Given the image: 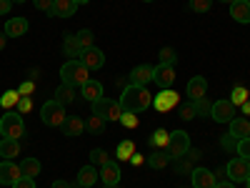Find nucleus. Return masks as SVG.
<instances>
[{
    "mask_svg": "<svg viewBox=\"0 0 250 188\" xmlns=\"http://www.w3.org/2000/svg\"><path fill=\"white\" fill-rule=\"evenodd\" d=\"M120 103V108L123 113H143V111H148L153 106V95L148 93V88H143V86H125V91L120 93L118 98Z\"/></svg>",
    "mask_w": 250,
    "mask_h": 188,
    "instance_id": "nucleus-1",
    "label": "nucleus"
},
{
    "mask_svg": "<svg viewBox=\"0 0 250 188\" xmlns=\"http://www.w3.org/2000/svg\"><path fill=\"white\" fill-rule=\"evenodd\" d=\"M90 70L83 66V63L78 60V58H70V60H65L60 66V78H62V83H68V86H85V83L90 80V75H88Z\"/></svg>",
    "mask_w": 250,
    "mask_h": 188,
    "instance_id": "nucleus-2",
    "label": "nucleus"
},
{
    "mask_svg": "<svg viewBox=\"0 0 250 188\" xmlns=\"http://www.w3.org/2000/svg\"><path fill=\"white\" fill-rule=\"evenodd\" d=\"M25 136V120L18 111H5V116L0 118V138H15L20 141Z\"/></svg>",
    "mask_w": 250,
    "mask_h": 188,
    "instance_id": "nucleus-3",
    "label": "nucleus"
},
{
    "mask_svg": "<svg viewBox=\"0 0 250 188\" xmlns=\"http://www.w3.org/2000/svg\"><path fill=\"white\" fill-rule=\"evenodd\" d=\"M40 120L50 128H60L62 123H65V106H62L60 100H45V106L40 108Z\"/></svg>",
    "mask_w": 250,
    "mask_h": 188,
    "instance_id": "nucleus-4",
    "label": "nucleus"
},
{
    "mask_svg": "<svg viewBox=\"0 0 250 188\" xmlns=\"http://www.w3.org/2000/svg\"><path fill=\"white\" fill-rule=\"evenodd\" d=\"M90 111L93 116H100L103 120H120L123 116V108H120V103L118 100H110V98H98L95 103H90Z\"/></svg>",
    "mask_w": 250,
    "mask_h": 188,
    "instance_id": "nucleus-5",
    "label": "nucleus"
},
{
    "mask_svg": "<svg viewBox=\"0 0 250 188\" xmlns=\"http://www.w3.org/2000/svg\"><path fill=\"white\" fill-rule=\"evenodd\" d=\"M190 148H193V145H190V136H188L185 131H173L170 133V141H168V148H165V151H168L170 161H178Z\"/></svg>",
    "mask_w": 250,
    "mask_h": 188,
    "instance_id": "nucleus-6",
    "label": "nucleus"
},
{
    "mask_svg": "<svg viewBox=\"0 0 250 188\" xmlns=\"http://www.w3.org/2000/svg\"><path fill=\"white\" fill-rule=\"evenodd\" d=\"M178 103H180V95H178L173 88H163L158 95H153V108H155L158 113H168V111H173Z\"/></svg>",
    "mask_w": 250,
    "mask_h": 188,
    "instance_id": "nucleus-7",
    "label": "nucleus"
},
{
    "mask_svg": "<svg viewBox=\"0 0 250 188\" xmlns=\"http://www.w3.org/2000/svg\"><path fill=\"white\" fill-rule=\"evenodd\" d=\"M228 178H230L233 183H245V178L250 176V163L245 158H233V161H228V168H225Z\"/></svg>",
    "mask_w": 250,
    "mask_h": 188,
    "instance_id": "nucleus-8",
    "label": "nucleus"
},
{
    "mask_svg": "<svg viewBox=\"0 0 250 188\" xmlns=\"http://www.w3.org/2000/svg\"><path fill=\"white\" fill-rule=\"evenodd\" d=\"M210 118L215 123H230L235 118V106L230 103V98H223V100H215L213 103V111H210Z\"/></svg>",
    "mask_w": 250,
    "mask_h": 188,
    "instance_id": "nucleus-9",
    "label": "nucleus"
},
{
    "mask_svg": "<svg viewBox=\"0 0 250 188\" xmlns=\"http://www.w3.org/2000/svg\"><path fill=\"white\" fill-rule=\"evenodd\" d=\"M20 178H23L20 163H15V161H0V186H13Z\"/></svg>",
    "mask_w": 250,
    "mask_h": 188,
    "instance_id": "nucleus-10",
    "label": "nucleus"
},
{
    "mask_svg": "<svg viewBox=\"0 0 250 188\" xmlns=\"http://www.w3.org/2000/svg\"><path fill=\"white\" fill-rule=\"evenodd\" d=\"M153 83H158L160 91L163 88H173V83H175V68L168 66V63H158V66L153 68Z\"/></svg>",
    "mask_w": 250,
    "mask_h": 188,
    "instance_id": "nucleus-11",
    "label": "nucleus"
},
{
    "mask_svg": "<svg viewBox=\"0 0 250 188\" xmlns=\"http://www.w3.org/2000/svg\"><path fill=\"white\" fill-rule=\"evenodd\" d=\"M78 60H80L88 70H100V68H103V63H105V53L93 46V48H85V50H83Z\"/></svg>",
    "mask_w": 250,
    "mask_h": 188,
    "instance_id": "nucleus-12",
    "label": "nucleus"
},
{
    "mask_svg": "<svg viewBox=\"0 0 250 188\" xmlns=\"http://www.w3.org/2000/svg\"><path fill=\"white\" fill-rule=\"evenodd\" d=\"M190 183H193V188H215L218 178L210 168H200L198 165V168L190 171Z\"/></svg>",
    "mask_w": 250,
    "mask_h": 188,
    "instance_id": "nucleus-13",
    "label": "nucleus"
},
{
    "mask_svg": "<svg viewBox=\"0 0 250 188\" xmlns=\"http://www.w3.org/2000/svg\"><path fill=\"white\" fill-rule=\"evenodd\" d=\"M120 178H123V173H120V165H118V163L108 161L105 165H100V181H103V186H105V188L118 186Z\"/></svg>",
    "mask_w": 250,
    "mask_h": 188,
    "instance_id": "nucleus-14",
    "label": "nucleus"
},
{
    "mask_svg": "<svg viewBox=\"0 0 250 188\" xmlns=\"http://www.w3.org/2000/svg\"><path fill=\"white\" fill-rule=\"evenodd\" d=\"M153 80V66H145V63H143V66H135L133 70H130V83H133V86H148V83Z\"/></svg>",
    "mask_w": 250,
    "mask_h": 188,
    "instance_id": "nucleus-15",
    "label": "nucleus"
},
{
    "mask_svg": "<svg viewBox=\"0 0 250 188\" xmlns=\"http://www.w3.org/2000/svg\"><path fill=\"white\" fill-rule=\"evenodd\" d=\"M208 93V80L203 75H193L188 80V98L190 100H198V98H205Z\"/></svg>",
    "mask_w": 250,
    "mask_h": 188,
    "instance_id": "nucleus-16",
    "label": "nucleus"
},
{
    "mask_svg": "<svg viewBox=\"0 0 250 188\" xmlns=\"http://www.w3.org/2000/svg\"><path fill=\"white\" fill-rule=\"evenodd\" d=\"M60 131H62V136H68V138L83 136V131H85V120H80L78 116H68L65 123L60 125Z\"/></svg>",
    "mask_w": 250,
    "mask_h": 188,
    "instance_id": "nucleus-17",
    "label": "nucleus"
},
{
    "mask_svg": "<svg viewBox=\"0 0 250 188\" xmlns=\"http://www.w3.org/2000/svg\"><path fill=\"white\" fill-rule=\"evenodd\" d=\"M230 15H233L235 23L248 25L250 23V0H235V3L230 5Z\"/></svg>",
    "mask_w": 250,
    "mask_h": 188,
    "instance_id": "nucleus-18",
    "label": "nucleus"
},
{
    "mask_svg": "<svg viewBox=\"0 0 250 188\" xmlns=\"http://www.w3.org/2000/svg\"><path fill=\"white\" fill-rule=\"evenodd\" d=\"M198 161H200V151H198V148H190L183 158L175 161V171H178V173H190L193 165H195Z\"/></svg>",
    "mask_w": 250,
    "mask_h": 188,
    "instance_id": "nucleus-19",
    "label": "nucleus"
},
{
    "mask_svg": "<svg viewBox=\"0 0 250 188\" xmlns=\"http://www.w3.org/2000/svg\"><path fill=\"white\" fill-rule=\"evenodd\" d=\"M28 28H30V25H28L25 18H10L8 23H5V30H3V33H5L8 38H20V35L28 33Z\"/></svg>",
    "mask_w": 250,
    "mask_h": 188,
    "instance_id": "nucleus-20",
    "label": "nucleus"
},
{
    "mask_svg": "<svg viewBox=\"0 0 250 188\" xmlns=\"http://www.w3.org/2000/svg\"><path fill=\"white\" fill-rule=\"evenodd\" d=\"M78 10V3L75 0H55L53 3V18H73Z\"/></svg>",
    "mask_w": 250,
    "mask_h": 188,
    "instance_id": "nucleus-21",
    "label": "nucleus"
},
{
    "mask_svg": "<svg viewBox=\"0 0 250 188\" xmlns=\"http://www.w3.org/2000/svg\"><path fill=\"white\" fill-rule=\"evenodd\" d=\"M100 178V173L95 171V165L90 163V165H83V168L78 171V178H75V183L80 186V188H90L95 181Z\"/></svg>",
    "mask_w": 250,
    "mask_h": 188,
    "instance_id": "nucleus-22",
    "label": "nucleus"
},
{
    "mask_svg": "<svg viewBox=\"0 0 250 188\" xmlns=\"http://www.w3.org/2000/svg\"><path fill=\"white\" fill-rule=\"evenodd\" d=\"M80 95L85 98L88 103H95L98 98H103V83L90 78V80L85 83V86H80Z\"/></svg>",
    "mask_w": 250,
    "mask_h": 188,
    "instance_id": "nucleus-23",
    "label": "nucleus"
},
{
    "mask_svg": "<svg viewBox=\"0 0 250 188\" xmlns=\"http://www.w3.org/2000/svg\"><path fill=\"white\" fill-rule=\"evenodd\" d=\"M18 153H20V141H15V138H0V156H3V161H13Z\"/></svg>",
    "mask_w": 250,
    "mask_h": 188,
    "instance_id": "nucleus-24",
    "label": "nucleus"
},
{
    "mask_svg": "<svg viewBox=\"0 0 250 188\" xmlns=\"http://www.w3.org/2000/svg\"><path fill=\"white\" fill-rule=\"evenodd\" d=\"M228 125H230V131H228V133L235 136L238 141L250 136V120H248V118H238V116H235V118H233L230 123H228Z\"/></svg>",
    "mask_w": 250,
    "mask_h": 188,
    "instance_id": "nucleus-25",
    "label": "nucleus"
},
{
    "mask_svg": "<svg viewBox=\"0 0 250 188\" xmlns=\"http://www.w3.org/2000/svg\"><path fill=\"white\" fill-rule=\"evenodd\" d=\"M75 86H68V83H60V86L55 88V100H60L62 106H68V103L75 100Z\"/></svg>",
    "mask_w": 250,
    "mask_h": 188,
    "instance_id": "nucleus-26",
    "label": "nucleus"
},
{
    "mask_svg": "<svg viewBox=\"0 0 250 188\" xmlns=\"http://www.w3.org/2000/svg\"><path fill=\"white\" fill-rule=\"evenodd\" d=\"M62 53H65V55H70V58H80V53H83V46H80L78 35H65V40H62Z\"/></svg>",
    "mask_w": 250,
    "mask_h": 188,
    "instance_id": "nucleus-27",
    "label": "nucleus"
},
{
    "mask_svg": "<svg viewBox=\"0 0 250 188\" xmlns=\"http://www.w3.org/2000/svg\"><path fill=\"white\" fill-rule=\"evenodd\" d=\"M133 153H135V143H133V141H120V143H118V151H115V158H118L120 163H125V161H130V158H133Z\"/></svg>",
    "mask_w": 250,
    "mask_h": 188,
    "instance_id": "nucleus-28",
    "label": "nucleus"
},
{
    "mask_svg": "<svg viewBox=\"0 0 250 188\" xmlns=\"http://www.w3.org/2000/svg\"><path fill=\"white\" fill-rule=\"evenodd\" d=\"M168 141H170V133L165 131V128H158L148 138V145H150V148H168Z\"/></svg>",
    "mask_w": 250,
    "mask_h": 188,
    "instance_id": "nucleus-29",
    "label": "nucleus"
},
{
    "mask_svg": "<svg viewBox=\"0 0 250 188\" xmlns=\"http://www.w3.org/2000/svg\"><path fill=\"white\" fill-rule=\"evenodd\" d=\"M168 163H170V156H165V151H153L148 156V165H150V168H155V171L165 168Z\"/></svg>",
    "mask_w": 250,
    "mask_h": 188,
    "instance_id": "nucleus-30",
    "label": "nucleus"
},
{
    "mask_svg": "<svg viewBox=\"0 0 250 188\" xmlns=\"http://www.w3.org/2000/svg\"><path fill=\"white\" fill-rule=\"evenodd\" d=\"M20 171H23L25 178H35L40 173V161L38 158H25L23 163H20Z\"/></svg>",
    "mask_w": 250,
    "mask_h": 188,
    "instance_id": "nucleus-31",
    "label": "nucleus"
},
{
    "mask_svg": "<svg viewBox=\"0 0 250 188\" xmlns=\"http://www.w3.org/2000/svg\"><path fill=\"white\" fill-rule=\"evenodd\" d=\"M18 100H20V93L18 91H5L3 95H0V106H3L5 111H13L18 106Z\"/></svg>",
    "mask_w": 250,
    "mask_h": 188,
    "instance_id": "nucleus-32",
    "label": "nucleus"
},
{
    "mask_svg": "<svg viewBox=\"0 0 250 188\" xmlns=\"http://www.w3.org/2000/svg\"><path fill=\"white\" fill-rule=\"evenodd\" d=\"M85 131H90V133H103V131H105V120H103L100 116H90V118L85 120Z\"/></svg>",
    "mask_w": 250,
    "mask_h": 188,
    "instance_id": "nucleus-33",
    "label": "nucleus"
},
{
    "mask_svg": "<svg viewBox=\"0 0 250 188\" xmlns=\"http://www.w3.org/2000/svg\"><path fill=\"white\" fill-rule=\"evenodd\" d=\"M248 98H250V93H248V88H243V86H235L233 93H230V103H233V106H243Z\"/></svg>",
    "mask_w": 250,
    "mask_h": 188,
    "instance_id": "nucleus-34",
    "label": "nucleus"
},
{
    "mask_svg": "<svg viewBox=\"0 0 250 188\" xmlns=\"http://www.w3.org/2000/svg\"><path fill=\"white\" fill-rule=\"evenodd\" d=\"M193 106H195V113H198V116H210V111H213V103L208 100V98L193 100Z\"/></svg>",
    "mask_w": 250,
    "mask_h": 188,
    "instance_id": "nucleus-35",
    "label": "nucleus"
},
{
    "mask_svg": "<svg viewBox=\"0 0 250 188\" xmlns=\"http://www.w3.org/2000/svg\"><path fill=\"white\" fill-rule=\"evenodd\" d=\"M78 40H80V46H83V50H85V48H93V43H95V35H93V30H88V28H83V30L78 33Z\"/></svg>",
    "mask_w": 250,
    "mask_h": 188,
    "instance_id": "nucleus-36",
    "label": "nucleus"
},
{
    "mask_svg": "<svg viewBox=\"0 0 250 188\" xmlns=\"http://www.w3.org/2000/svg\"><path fill=\"white\" fill-rule=\"evenodd\" d=\"M108 161H110V158H108V153L103 151V148H93V151H90V163H93V165H105Z\"/></svg>",
    "mask_w": 250,
    "mask_h": 188,
    "instance_id": "nucleus-37",
    "label": "nucleus"
},
{
    "mask_svg": "<svg viewBox=\"0 0 250 188\" xmlns=\"http://www.w3.org/2000/svg\"><path fill=\"white\" fill-rule=\"evenodd\" d=\"M118 123H123L125 128H138V125H140V118H138V113H123Z\"/></svg>",
    "mask_w": 250,
    "mask_h": 188,
    "instance_id": "nucleus-38",
    "label": "nucleus"
},
{
    "mask_svg": "<svg viewBox=\"0 0 250 188\" xmlns=\"http://www.w3.org/2000/svg\"><path fill=\"white\" fill-rule=\"evenodd\" d=\"M220 148H225L228 153H235V148H238V138L230 136V133L223 136V138H220Z\"/></svg>",
    "mask_w": 250,
    "mask_h": 188,
    "instance_id": "nucleus-39",
    "label": "nucleus"
},
{
    "mask_svg": "<svg viewBox=\"0 0 250 188\" xmlns=\"http://www.w3.org/2000/svg\"><path fill=\"white\" fill-rule=\"evenodd\" d=\"M235 153H238L240 158L250 161V136H248V138H240V141H238V148H235Z\"/></svg>",
    "mask_w": 250,
    "mask_h": 188,
    "instance_id": "nucleus-40",
    "label": "nucleus"
},
{
    "mask_svg": "<svg viewBox=\"0 0 250 188\" xmlns=\"http://www.w3.org/2000/svg\"><path fill=\"white\" fill-rule=\"evenodd\" d=\"M188 3H190V10H195V13H208L213 0H188Z\"/></svg>",
    "mask_w": 250,
    "mask_h": 188,
    "instance_id": "nucleus-41",
    "label": "nucleus"
},
{
    "mask_svg": "<svg viewBox=\"0 0 250 188\" xmlns=\"http://www.w3.org/2000/svg\"><path fill=\"white\" fill-rule=\"evenodd\" d=\"M30 111H33V98H30V95H20V100H18V113L25 116V113H30Z\"/></svg>",
    "mask_w": 250,
    "mask_h": 188,
    "instance_id": "nucleus-42",
    "label": "nucleus"
},
{
    "mask_svg": "<svg viewBox=\"0 0 250 188\" xmlns=\"http://www.w3.org/2000/svg\"><path fill=\"white\" fill-rule=\"evenodd\" d=\"M160 63H168V66H173V63L178 60V55H175V50L173 48H160Z\"/></svg>",
    "mask_w": 250,
    "mask_h": 188,
    "instance_id": "nucleus-43",
    "label": "nucleus"
},
{
    "mask_svg": "<svg viewBox=\"0 0 250 188\" xmlns=\"http://www.w3.org/2000/svg\"><path fill=\"white\" fill-rule=\"evenodd\" d=\"M180 118H183V120H193V118H198V113H195V106H193V103H185V106L180 108Z\"/></svg>",
    "mask_w": 250,
    "mask_h": 188,
    "instance_id": "nucleus-44",
    "label": "nucleus"
},
{
    "mask_svg": "<svg viewBox=\"0 0 250 188\" xmlns=\"http://www.w3.org/2000/svg\"><path fill=\"white\" fill-rule=\"evenodd\" d=\"M18 93H20V95H33V93H35V80H23V83L18 86Z\"/></svg>",
    "mask_w": 250,
    "mask_h": 188,
    "instance_id": "nucleus-45",
    "label": "nucleus"
},
{
    "mask_svg": "<svg viewBox=\"0 0 250 188\" xmlns=\"http://www.w3.org/2000/svg\"><path fill=\"white\" fill-rule=\"evenodd\" d=\"M53 3H55V0H33V5L38 8V10H43V13H53Z\"/></svg>",
    "mask_w": 250,
    "mask_h": 188,
    "instance_id": "nucleus-46",
    "label": "nucleus"
},
{
    "mask_svg": "<svg viewBox=\"0 0 250 188\" xmlns=\"http://www.w3.org/2000/svg\"><path fill=\"white\" fill-rule=\"evenodd\" d=\"M10 188H35V178H25V176H23L18 183H13Z\"/></svg>",
    "mask_w": 250,
    "mask_h": 188,
    "instance_id": "nucleus-47",
    "label": "nucleus"
},
{
    "mask_svg": "<svg viewBox=\"0 0 250 188\" xmlns=\"http://www.w3.org/2000/svg\"><path fill=\"white\" fill-rule=\"evenodd\" d=\"M13 8V0H0V15H8Z\"/></svg>",
    "mask_w": 250,
    "mask_h": 188,
    "instance_id": "nucleus-48",
    "label": "nucleus"
},
{
    "mask_svg": "<svg viewBox=\"0 0 250 188\" xmlns=\"http://www.w3.org/2000/svg\"><path fill=\"white\" fill-rule=\"evenodd\" d=\"M53 188H80L78 183H68V181H53Z\"/></svg>",
    "mask_w": 250,
    "mask_h": 188,
    "instance_id": "nucleus-49",
    "label": "nucleus"
},
{
    "mask_svg": "<svg viewBox=\"0 0 250 188\" xmlns=\"http://www.w3.org/2000/svg\"><path fill=\"white\" fill-rule=\"evenodd\" d=\"M130 163L135 165V168H140V165L145 163V156H140V153H133V158H130Z\"/></svg>",
    "mask_w": 250,
    "mask_h": 188,
    "instance_id": "nucleus-50",
    "label": "nucleus"
},
{
    "mask_svg": "<svg viewBox=\"0 0 250 188\" xmlns=\"http://www.w3.org/2000/svg\"><path fill=\"white\" fill-rule=\"evenodd\" d=\"M215 188H235V183H233V181H218Z\"/></svg>",
    "mask_w": 250,
    "mask_h": 188,
    "instance_id": "nucleus-51",
    "label": "nucleus"
},
{
    "mask_svg": "<svg viewBox=\"0 0 250 188\" xmlns=\"http://www.w3.org/2000/svg\"><path fill=\"white\" fill-rule=\"evenodd\" d=\"M243 113H248V116H250V98L243 103Z\"/></svg>",
    "mask_w": 250,
    "mask_h": 188,
    "instance_id": "nucleus-52",
    "label": "nucleus"
},
{
    "mask_svg": "<svg viewBox=\"0 0 250 188\" xmlns=\"http://www.w3.org/2000/svg\"><path fill=\"white\" fill-rule=\"evenodd\" d=\"M5 38H8L5 33H0V50H3V48H5Z\"/></svg>",
    "mask_w": 250,
    "mask_h": 188,
    "instance_id": "nucleus-53",
    "label": "nucleus"
},
{
    "mask_svg": "<svg viewBox=\"0 0 250 188\" xmlns=\"http://www.w3.org/2000/svg\"><path fill=\"white\" fill-rule=\"evenodd\" d=\"M218 3H228V5H233V3H235V0H218Z\"/></svg>",
    "mask_w": 250,
    "mask_h": 188,
    "instance_id": "nucleus-54",
    "label": "nucleus"
},
{
    "mask_svg": "<svg viewBox=\"0 0 250 188\" xmlns=\"http://www.w3.org/2000/svg\"><path fill=\"white\" fill-rule=\"evenodd\" d=\"M75 3H78V5H85V3H90V0H75Z\"/></svg>",
    "mask_w": 250,
    "mask_h": 188,
    "instance_id": "nucleus-55",
    "label": "nucleus"
},
{
    "mask_svg": "<svg viewBox=\"0 0 250 188\" xmlns=\"http://www.w3.org/2000/svg\"><path fill=\"white\" fill-rule=\"evenodd\" d=\"M245 188H250V176H248V178H245Z\"/></svg>",
    "mask_w": 250,
    "mask_h": 188,
    "instance_id": "nucleus-56",
    "label": "nucleus"
},
{
    "mask_svg": "<svg viewBox=\"0 0 250 188\" xmlns=\"http://www.w3.org/2000/svg\"><path fill=\"white\" fill-rule=\"evenodd\" d=\"M13 3H25V0H13Z\"/></svg>",
    "mask_w": 250,
    "mask_h": 188,
    "instance_id": "nucleus-57",
    "label": "nucleus"
},
{
    "mask_svg": "<svg viewBox=\"0 0 250 188\" xmlns=\"http://www.w3.org/2000/svg\"><path fill=\"white\" fill-rule=\"evenodd\" d=\"M143 3H153V0H143Z\"/></svg>",
    "mask_w": 250,
    "mask_h": 188,
    "instance_id": "nucleus-58",
    "label": "nucleus"
},
{
    "mask_svg": "<svg viewBox=\"0 0 250 188\" xmlns=\"http://www.w3.org/2000/svg\"><path fill=\"white\" fill-rule=\"evenodd\" d=\"M113 188H118V186H113Z\"/></svg>",
    "mask_w": 250,
    "mask_h": 188,
    "instance_id": "nucleus-59",
    "label": "nucleus"
},
{
    "mask_svg": "<svg viewBox=\"0 0 250 188\" xmlns=\"http://www.w3.org/2000/svg\"><path fill=\"white\" fill-rule=\"evenodd\" d=\"M248 163H250V161H248Z\"/></svg>",
    "mask_w": 250,
    "mask_h": 188,
    "instance_id": "nucleus-60",
    "label": "nucleus"
}]
</instances>
